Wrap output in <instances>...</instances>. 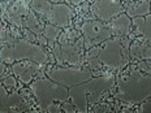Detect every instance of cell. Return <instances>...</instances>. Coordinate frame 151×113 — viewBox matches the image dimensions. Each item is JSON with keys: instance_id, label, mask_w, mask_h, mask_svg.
Segmentation results:
<instances>
[{"instance_id": "cell-21", "label": "cell", "mask_w": 151, "mask_h": 113, "mask_svg": "<svg viewBox=\"0 0 151 113\" xmlns=\"http://www.w3.org/2000/svg\"><path fill=\"white\" fill-rule=\"evenodd\" d=\"M132 27H133V35L142 36L145 29V17H133L132 18Z\"/></svg>"}, {"instance_id": "cell-35", "label": "cell", "mask_w": 151, "mask_h": 113, "mask_svg": "<svg viewBox=\"0 0 151 113\" xmlns=\"http://www.w3.org/2000/svg\"><path fill=\"white\" fill-rule=\"evenodd\" d=\"M121 1H125V3H130V1H133V0H121Z\"/></svg>"}, {"instance_id": "cell-25", "label": "cell", "mask_w": 151, "mask_h": 113, "mask_svg": "<svg viewBox=\"0 0 151 113\" xmlns=\"http://www.w3.org/2000/svg\"><path fill=\"white\" fill-rule=\"evenodd\" d=\"M52 53L53 56H55V60L58 62L59 65H64V61H63V55H61V46L60 43H58V44H53L52 47Z\"/></svg>"}, {"instance_id": "cell-15", "label": "cell", "mask_w": 151, "mask_h": 113, "mask_svg": "<svg viewBox=\"0 0 151 113\" xmlns=\"http://www.w3.org/2000/svg\"><path fill=\"white\" fill-rule=\"evenodd\" d=\"M18 112V111H26V105L24 103V99L21 98L18 94H13L9 95L5 103L3 104V108H1V112Z\"/></svg>"}, {"instance_id": "cell-20", "label": "cell", "mask_w": 151, "mask_h": 113, "mask_svg": "<svg viewBox=\"0 0 151 113\" xmlns=\"http://www.w3.org/2000/svg\"><path fill=\"white\" fill-rule=\"evenodd\" d=\"M0 60L5 64H13L16 61L14 57V52H13V46L9 44V46H4L1 47L0 49Z\"/></svg>"}, {"instance_id": "cell-33", "label": "cell", "mask_w": 151, "mask_h": 113, "mask_svg": "<svg viewBox=\"0 0 151 113\" xmlns=\"http://www.w3.org/2000/svg\"><path fill=\"white\" fill-rule=\"evenodd\" d=\"M48 61L51 62V64H55V56H53V53H48Z\"/></svg>"}, {"instance_id": "cell-5", "label": "cell", "mask_w": 151, "mask_h": 113, "mask_svg": "<svg viewBox=\"0 0 151 113\" xmlns=\"http://www.w3.org/2000/svg\"><path fill=\"white\" fill-rule=\"evenodd\" d=\"M47 75L52 81L63 84L65 87H73L89 81L94 73L89 69H83L82 67H68V68H53L47 69Z\"/></svg>"}, {"instance_id": "cell-18", "label": "cell", "mask_w": 151, "mask_h": 113, "mask_svg": "<svg viewBox=\"0 0 151 113\" xmlns=\"http://www.w3.org/2000/svg\"><path fill=\"white\" fill-rule=\"evenodd\" d=\"M60 34H61V27L56 26V25H52V24L45 25V29H43V35L47 38V40H48V42H58Z\"/></svg>"}, {"instance_id": "cell-3", "label": "cell", "mask_w": 151, "mask_h": 113, "mask_svg": "<svg viewBox=\"0 0 151 113\" xmlns=\"http://www.w3.org/2000/svg\"><path fill=\"white\" fill-rule=\"evenodd\" d=\"M30 91L43 111H47L56 102H67L69 98L68 87L55 82L48 77L35 79L30 84Z\"/></svg>"}, {"instance_id": "cell-8", "label": "cell", "mask_w": 151, "mask_h": 113, "mask_svg": "<svg viewBox=\"0 0 151 113\" xmlns=\"http://www.w3.org/2000/svg\"><path fill=\"white\" fill-rule=\"evenodd\" d=\"M91 12L98 20L108 22L113 17L125 12V7L122 5L121 0H94Z\"/></svg>"}, {"instance_id": "cell-1", "label": "cell", "mask_w": 151, "mask_h": 113, "mask_svg": "<svg viewBox=\"0 0 151 113\" xmlns=\"http://www.w3.org/2000/svg\"><path fill=\"white\" fill-rule=\"evenodd\" d=\"M117 91L115 99L124 103L139 104L151 96V74L143 73L139 69H130L116 79Z\"/></svg>"}, {"instance_id": "cell-31", "label": "cell", "mask_w": 151, "mask_h": 113, "mask_svg": "<svg viewBox=\"0 0 151 113\" xmlns=\"http://www.w3.org/2000/svg\"><path fill=\"white\" fill-rule=\"evenodd\" d=\"M4 72H5V62H3L0 60V77L4 74Z\"/></svg>"}, {"instance_id": "cell-7", "label": "cell", "mask_w": 151, "mask_h": 113, "mask_svg": "<svg viewBox=\"0 0 151 113\" xmlns=\"http://www.w3.org/2000/svg\"><path fill=\"white\" fill-rule=\"evenodd\" d=\"M12 46H13L16 61L31 60L40 65H45L48 62V53L45 52L40 44H35L26 39H16Z\"/></svg>"}, {"instance_id": "cell-11", "label": "cell", "mask_w": 151, "mask_h": 113, "mask_svg": "<svg viewBox=\"0 0 151 113\" xmlns=\"http://www.w3.org/2000/svg\"><path fill=\"white\" fill-rule=\"evenodd\" d=\"M46 18L50 24L56 25V26L61 27V29H65L72 22L73 9L69 7L67 3H58V4L51 7Z\"/></svg>"}, {"instance_id": "cell-13", "label": "cell", "mask_w": 151, "mask_h": 113, "mask_svg": "<svg viewBox=\"0 0 151 113\" xmlns=\"http://www.w3.org/2000/svg\"><path fill=\"white\" fill-rule=\"evenodd\" d=\"M129 55L134 60H151V39H137L129 46Z\"/></svg>"}, {"instance_id": "cell-9", "label": "cell", "mask_w": 151, "mask_h": 113, "mask_svg": "<svg viewBox=\"0 0 151 113\" xmlns=\"http://www.w3.org/2000/svg\"><path fill=\"white\" fill-rule=\"evenodd\" d=\"M83 36L81 35L74 43H63L61 46V55L64 64H69L72 67H83L85 57L82 55L85 47H83Z\"/></svg>"}, {"instance_id": "cell-6", "label": "cell", "mask_w": 151, "mask_h": 113, "mask_svg": "<svg viewBox=\"0 0 151 113\" xmlns=\"http://www.w3.org/2000/svg\"><path fill=\"white\" fill-rule=\"evenodd\" d=\"M81 34H82L85 42L83 47L85 51L91 48L94 46L102 44L107 39L112 38V33L108 26L103 21L98 18H93V20H87L81 25Z\"/></svg>"}, {"instance_id": "cell-34", "label": "cell", "mask_w": 151, "mask_h": 113, "mask_svg": "<svg viewBox=\"0 0 151 113\" xmlns=\"http://www.w3.org/2000/svg\"><path fill=\"white\" fill-rule=\"evenodd\" d=\"M52 4H58V3H65V0H50Z\"/></svg>"}, {"instance_id": "cell-10", "label": "cell", "mask_w": 151, "mask_h": 113, "mask_svg": "<svg viewBox=\"0 0 151 113\" xmlns=\"http://www.w3.org/2000/svg\"><path fill=\"white\" fill-rule=\"evenodd\" d=\"M40 70H42L40 64L31 60H20L12 64V73L16 75V78L20 79L22 84L31 83L34 77L40 73Z\"/></svg>"}, {"instance_id": "cell-24", "label": "cell", "mask_w": 151, "mask_h": 113, "mask_svg": "<svg viewBox=\"0 0 151 113\" xmlns=\"http://www.w3.org/2000/svg\"><path fill=\"white\" fill-rule=\"evenodd\" d=\"M85 62H87V65H89L91 70H102L103 68V64L99 61L98 57H89L85 60Z\"/></svg>"}, {"instance_id": "cell-32", "label": "cell", "mask_w": 151, "mask_h": 113, "mask_svg": "<svg viewBox=\"0 0 151 113\" xmlns=\"http://www.w3.org/2000/svg\"><path fill=\"white\" fill-rule=\"evenodd\" d=\"M11 31H12V35H14V38H17V39H18V38H20V33H18V31L16 30L13 26L11 27Z\"/></svg>"}, {"instance_id": "cell-23", "label": "cell", "mask_w": 151, "mask_h": 113, "mask_svg": "<svg viewBox=\"0 0 151 113\" xmlns=\"http://www.w3.org/2000/svg\"><path fill=\"white\" fill-rule=\"evenodd\" d=\"M142 39L143 40L151 39V13L145 16V29L142 34Z\"/></svg>"}, {"instance_id": "cell-30", "label": "cell", "mask_w": 151, "mask_h": 113, "mask_svg": "<svg viewBox=\"0 0 151 113\" xmlns=\"http://www.w3.org/2000/svg\"><path fill=\"white\" fill-rule=\"evenodd\" d=\"M139 112H151V100L149 103H145V104L141 107Z\"/></svg>"}, {"instance_id": "cell-29", "label": "cell", "mask_w": 151, "mask_h": 113, "mask_svg": "<svg viewBox=\"0 0 151 113\" xmlns=\"http://www.w3.org/2000/svg\"><path fill=\"white\" fill-rule=\"evenodd\" d=\"M85 0H65V3H67L68 5H73V7H78V5H81Z\"/></svg>"}, {"instance_id": "cell-22", "label": "cell", "mask_w": 151, "mask_h": 113, "mask_svg": "<svg viewBox=\"0 0 151 113\" xmlns=\"http://www.w3.org/2000/svg\"><path fill=\"white\" fill-rule=\"evenodd\" d=\"M3 84L5 86L9 92H14L16 89H17V81H16V75H8L7 78L3 79Z\"/></svg>"}, {"instance_id": "cell-17", "label": "cell", "mask_w": 151, "mask_h": 113, "mask_svg": "<svg viewBox=\"0 0 151 113\" xmlns=\"http://www.w3.org/2000/svg\"><path fill=\"white\" fill-rule=\"evenodd\" d=\"M51 1L50 0H31L30 1V8L33 12H35L37 14L46 17L48 14L50 9H51Z\"/></svg>"}, {"instance_id": "cell-37", "label": "cell", "mask_w": 151, "mask_h": 113, "mask_svg": "<svg viewBox=\"0 0 151 113\" xmlns=\"http://www.w3.org/2000/svg\"><path fill=\"white\" fill-rule=\"evenodd\" d=\"M0 1H1V0H0Z\"/></svg>"}, {"instance_id": "cell-26", "label": "cell", "mask_w": 151, "mask_h": 113, "mask_svg": "<svg viewBox=\"0 0 151 113\" xmlns=\"http://www.w3.org/2000/svg\"><path fill=\"white\" fill-rule=\"evenodd\" d=\"M137 68L139 69L141 72H143V73L151 74V60H141L138 62Z\"/></svg>"}, {"instance_id": "cell-14", "label": "cell", "mask_w": 151, "mask_h": 113, "mask_svg": "<svg viewBox=\"0 0 151 113\" xmlns=\"http://www.w3.org/2000/svg\"><path fill=\"white\" fill-rule=\"evenodd\" d=\"M125 13L130 18L133 17H145L151 13L150 1L149 0H133L125 7Z\"/></svg>"}, {"instance_id": "cell-16", "label": "cell", "mask_w": 151, "mask_h": 113, "mask_svg": "<svg viewBox=\"0 0 151 113\" xmlns=\"http://www.w3.org/2000/svg\"><path fill=\"white\" fill-rule=\"evenodd\" d=\"M25 26L26 29H29L30 31H33L35 35H42L45 25L42 24V21L38 18V16L35 14V12H29L26 14V20H25Z\"/></svg>"}, {"instance_id": "cell-4", "label": "cell", "mask_w": 151, "mask_h": 113, "mask_svg": "<svg viewBox=\"0 0 151 113\" xmlns=\"http://www.w3.org/2000/svg\"><path fill=\"white\" fill-rule=\"evenodd\" d=\"M99 61L103 67L109 69L122 68L129 62L130 55L128 48L122 46L120 38H109L102 43V48L98 55Z\"/></svg>"}, {"instance_id": "cell-12", "label": "cell", "mask_w": 151, "mask_h": 113, "mask_svg": "<svg viewBox=\"0 0 151 113\" xmlns=\"http://www.w3.org/2000/svg\"><path fill=\"white\" fill-rule=\"evenodd\" d=\"M109 25V30H111L112 35H115L116 38H125L130 34L132 31V18L122 12L119 16L113 17L111 21H108Z\"/></svg>"}, {"instance_id": "cell-28", "label": "cell", "mask_w": 151, "mask_h": 113, "mask_svg": "<svg viewBox=\"0 0 151 113\" xmlns=\"http://www.w3.org/2000/svg\"><path fill=\"white\" fill-rule=\"evenodd\" d=\"M9 96L8 94V90L5 89V86L3 84V82L0 81V112H1V108H3V104L5 103V100Z\"/></svg>"}, {"instance_id": "cell-2", "label": "cell", "mask_w": 151, "mask_h": 113, "mask_svg": "<svg viewBox=\"0 0 151 113\" xmlns=\"http://www.w3.org/2000/svg\"><path fill=\"white\" fill-rule=\"evenodd\" d=\"M116 84V78L112 74L91 77L86 82L70 87L69 99L78 112H86L87 105L95 104L98 100L108 92Z\"/></svg>"}, {"instance_id": "cell-19", "label": "cell", "mask_w": 151, "mask_h": 113, "mask_svg": "<svg viewBox=\"0 0 151 113\" xmlns=\"http://www.w3.org/2000/svg\"><path fill=\"white\" fill-rule=\"evenodd\" d=\"M27 5L22 0H16L13 4L9 7V14L11 16H17V17H22L24 14H27Z\"/></svg>"}, {"instance_id": "cell-36", "label": "cell", "mask_w": 151, "mask_h": 113, "mask_svg": "<svg viewBox=\"0 0 151 113\" xmlns=\"http://www.w3.org/2000/svg\"><path fill=\"white\" fill-rule=\"evenodd\" d=\"M150 8H151V1H150Z\"/></svg>"}, {"instance_id": "cell-27", "label": "cell", "mask_w": 151, "mask_h": 113, "mask_svg": "<svg viewBox=\"0 0 151 113\" xmlns=\"http://www.w3.org/2000/svg\"><path fill=\"white\" fill-rule=\"evenodd\" d=\"M64 33H65V35H67V39L69 43H74L78 38L82 35L81 31H77V30H67V31H64Z\"/></svg>"}]
</instances>
